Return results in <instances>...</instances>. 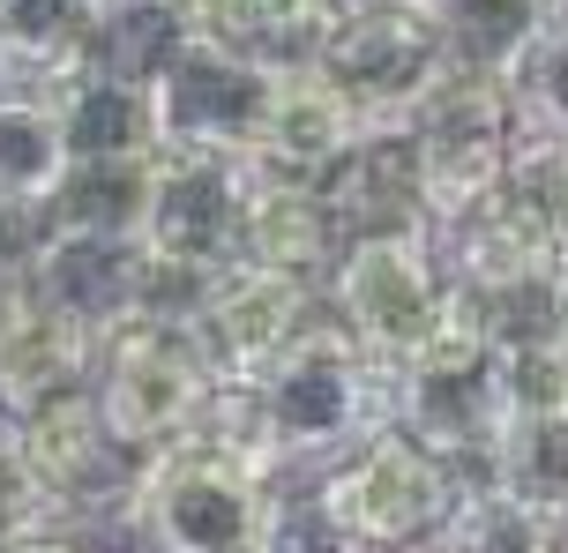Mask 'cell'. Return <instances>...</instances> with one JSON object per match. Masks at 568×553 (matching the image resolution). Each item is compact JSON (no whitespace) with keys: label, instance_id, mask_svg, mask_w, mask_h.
<instances>
[{"label":"cell","instance_id":"1","mask_svg":"<svg viewBox=\"0 0 568 553\" xmlns=\"http://www.w3.org/2000/svg\"><path fill=\"white\" fill-rule=\"evenodd\" d=\"M255 389H262V427H270L277 479L307 464H337L344 449H359L374 427L397 419V367L374 359L337 321V307L314 321Z\"/></svg>","mask_w":568,"mask_h":553},{"label":"cell","instance_id":"2","mask_svg":"<svg viewBox=\"0 0 568 553\" xmlns=\"http://www.w3.org/2000/svg\"><path fill=\"white\" fill-rule=\"evenodd\" d=\"M217 381H225L217 351L202 337V321L180 315V307H135L128 321L105 329L98 404L120 427V441H135L142 457H165V449H180L195 434Z\"/></svg>","mask_w":568,"mask_h":553},{"label":"cell","instance_id":"3","mask_svg":"<svg viewBox=\"0 0 568 553\" xmlns=\"http://www.w3.org/2000/svg\"><path fill=\"white\" fill-rule=\"evenodd\" d=\"M412 135H419V165H426V217L442 233L509 180V157L524 143L509 75L479 68V60H449L442 83L412 105Z\"/></svg>","mask_w":568,"mask_h":553},{"label":"cell","instance_id":"4","mask_svg":"<svg viewBox=\"0 0 568 553\" xmlns=\"http://www.w3.org/2000/svg\"><path fill=\"white\" fill-rule=\"evenodd\" d=\"M314 494L329 501V516L359 546H426L449 524L456 494H464V471L449 457H434L404 419H389L359 449H344L337 464H322Z\"/></svg>","mask_w":568,"mask_h":553},{"label":"cell","instance_id":"5","mask_svg":"<svg viewBox=\"0 0 568 553\" xmlns=\"http://www.w3.org/2000/svg\"><path fill=\"white\" fill-rule=\"evenodd\" d=\"M270 509H277V479H262L225 449L180 441L142 479L135 531L158 553H262Z\"/></svg>","mask_w":568,"mask_h":553},{"label":"cell","instance_id":"6","mask_svg":"<svg viewBox=\"0 0 568 553\" xmlns=\"http://www.w3.org/2000/svg\"><path fill=\"white\" fill-rule=\"evenodd\" d=\"M442 291H449V263L434 225H397V233H352L329 277V307L374 359L404 367L442 315Z\"/></svg>","mask_w":568,"mask_h":553},{"label":"cell","instance_id":"7","mask_svg":"<svg viewBox=\"0 0 568 553\" xmlns=\"http://www.w3.org/2000/svg\"><path fill=\"white\" fill-rule=\"evenodd\" d=\"M449 60L456 45L434 16V0H337V23H329V45L314 68L374 120V113H412L442 83Z\"/></svg>","mask_w":568,"mask_h":553},{"label":"cell","instance_id":"8","mask_svg":"<svg viewBox=\"0 0 568 553\" xmlns=\"http://www.w3.org/2000/svg\"><path fill=\"white\" fill-rule=\"evenodd\" d=\"M158 90V127H165V150H217V157H247L270 120V98H277V75L255 68V60L225 45L217 30H187L172 60L150 75Z\"/></svg>","mask_w":568,"mask_h":553},{"label":"cell","instance_id":"9","mask_svg":"<svg viewBox=\"0 0 568 553\" xmlns=\"http://www.w3.org/2000/svg\"><path fill=\"white\" fill-rule=\"evenodd\" d=\"M247 203H255V165L217 157V150H165L158 157V195L142 247L158 263H180L195 277L247 263Z\"/></svg>","mask_w":568,"mask_h":553},{"label":"cell","instance_id":"10","mask_svg":"<svg viewBox=\"0 0 568 553\" xmlns=\"http://www.w3.org/2000/svg\"><path fill=\"white\" fill-rule=\"evenodd\" d=\"M322 315H329V291L292 277V269H270V263L217 269L195 299L202 337H210V351H217V367L232 381H262Z\"/></svg>","mask_w":568,"mask_h":553},{"label":"cell","instance_id":"11","mask_svg":"<svg viewBox=\"0 0 568 553\" xmlns=\"http://www.w3.org/2000/svg\"><path fill=\"white\" fill-rule=\"evenodd\" d=\"M105 329L45 285H0V411H38L98 381Z\"/></svg>","mask_w":568,"mask_h":553},{"label":"cell","instance_id":"12","mask_svg":"<svg viewBox=\"0 0 568 553\" xmlns=\"http://www.w3.org/2000/svg\"><path fill=\"white\" fill-rule=\"evenodd\" d=\"M397 419L434 457H449L464 479H486V464H494V449L516 419L501 351L456 359V367H397Z\"/></svg>","mask_w":568,"mask_h":553},{"label":"cell","instance_id":"13","mask_svg":"<svg viewBox=\"0 0 568 553\" xmlns=\"http://www.w3.org/2000/svg\"><path fill=\"white\" fill-rule=\"evenodd\" d=\"M442 263L449 277L479 291H531V285H554V269L568 263V225H554L539 203H524L516 187H494L486 203H471L456 225H442Z\"/></svg>","mask_w":568,"mask_h":553},{"label":"cell","instance_id":"14","mask_svg":"<svg viewBox=\"0 0 568 553\" xmlns=\"http://www.w3.org/2000/svg\"><path fill=\"white\" fill-rule=\"evenodd\" d=\"M329 203L344 209L352 233H397V225H434L426 217V165L412 113H374L359 143L337 157V173L322 180Z\"/></svg>","mask_w":568,"mask_h":553},{"label":"cell","instance_id":"15","mask_svg":"<svg viewBox=\"0 0 568 553\" xmlns=\"http://www.w3.org/2000/svg\"><path fill=\"white\" fill-rule=\"evenodd\" d=\"M359 127H367V113L322 68H300V75H277V98H270V120H262L247 165L262 180H329L337 157L359 143Z\"/></svg>","mask_w":568,"mask_h":553},{"label":"cell","instance_id":"16","mask_svg":"<svg viewBox=\"0 0 568 553\" xmlns=\"http://www.w3.org/2000/svg\"><path fill=\"white\" fill-rule=\"evenodd\" d=\"M60 135H68V157H165V127H158V90L128 75V68H105V60H83L68 68L53 90Z\"/></svg>","mask_w":568,"mask_h":553},{"label":"cell","instance_id":"17","mask_svg":"<svg viewBox=\"0 0 568 553\" xmlns=\"http://www.w3.org/2000/svg\"><path fill=\"white\" fill-rule=\"evenodd\" d=\"M344 247H352V225L344 209L329 203L322 180H262L255 173V203H247V263L292 269L307 285L329 291Z\"/></svg>","mask_w":568,"mask_h":553},{"label":"cell","instance_id":"18","mask_svg":"<svg viewBox=\"0 0 568 553\" xmlns=\"http://www.w3.org/2000/svg\"><path fill=\"white\" fill-rule=\"evenodd\" d=\"M23 285H45L53 299H68L83 321L113 329V321H128L142 299H150V247H142V239L60 233V225H53V247H45L38 277H23Z\"/></svg>","mask_w":568,"mask_h":553},{"label":"cell","instance_id":"19","mask_svg":"<svg viewBox=\"0 0 568 553\" xmlns=\"http://www.w3.org/2000/svg\"><path fill=\"white\" fill-rule=\"evenodd\" d=\"M158 195V157H75L68 180L53 187V225L90 239H142Z\"/></svg>","mask_w":568,"mask_h":553},{"label":"cell","instance_id":"20","mask_svg":"<svg viewBox=\"0 0 568 553\" xmlns=\"http://www.w3.org/2000/svg\"><path fill=\"white\" fill-rule=\"evenodd\" d=\"M98 23H105L98 0H0V53L8 68L60 83L98 53Z\"/></svg>","mask_w":568,"mask_h":553},{"label":"cell","instance_id":"21","mask_svg":"<svg viewBox=\"0 0 568 553\" xmlns=\"http://www.w3.org/2000/svg\"><path fill=\"white\" fill-rule=\"evenodd\" d=\"M494 487H509L524 509H539L546 524L568 531V404L561 411H516L494 464H486Z\"/></svg>","mask_w":568,"mask_h":553},{"label":"cell","instance_id":"22","mask_svg":"<svg viewBox=\"0 0 568 553\" xmlns=\"http://www.w3.org/2000/svg\"><path fill=\"white\" fill-rule=\"evenodd\" d=\"M68 135H60L53 98H23L0 90V203H53L68 180Z\"/></svg>","mask_w":568,"mask_h":553},{"label":"cell","instance_id":"23","mask_svg":"<svg viewBox=\"0 0 568 553\" xmlns=\"http://www.w3.org/2000/svg\"><path fill=\"white\" fill-rule=\"evenodd\" d=\"M434 546L442 553H554L561 546V524H546L539 509H524L494 479H464V494H456Z\"/></svg>","mask_w":568,"mask_h":553},{"label":"cell","instance_id":"24","mask_svg":"<svg viewBox=\"0 0 568 553\" xmlns=\"http://www.w3.org/2000/svg\"><path fill=\"white\" fill-rule=\"evenodd\" d=\"M509 98L524 113V135H546V143H568V8L546 16L524 45L509 53Z\"/></svg>","mask_w":568,"mask_h":553},{"label":"cell","instance_id":"25","mask_svg":"<svg viewBox=\"0 0 568 553\" xmlns=\"http://www.w3.org/2000/svg\"><path fill=\"white\" fill-rule=\"evenodd\" d=\"M434 16H442V30H449L456 60L509 68V53L546 23V0H434Z\"/></svg>","mask_w":568,"mask_h":553},{"label":"cell","instance_id":"26","mask_svg":"<svg viewBox=\"0 0 568 553\" xmlns=\"http://www.w3.org/2000/svg\"><path fill=\"white\" fill-rule=\"evenodd\" d=\"M53 524H60L53 487H45V471L30 464L16 411H0V539H16V531H53Z\"/></svg>","mask_w":568,"mask_h":553},{"label":"cell","instance_id":"27","mask_svg":"<svg viewBox=\"0 0 568 553\" xmlns=\"http://www.w3.org/2000/svg\"><path fill=\"white\" fill-rule=\"evenodd\" d=\"M262 553H359V539L329 516V501L314 494H277L270 509V531H262Z\"/></svg>","mask_w":568,"mask_h":553},{"label":"cell","instance_id":"28","mask_svg":"<svg viewBox=\"0 0 568 553\" xmlns=\"http://www.w3.org/2000/svg\"><path fill=\"white\" fill-rule=\"evenodd\" d=\"M0 553H75V546L53 531H16V539H0Z\"/></svg>","mask_w":568,"mask_h":553},{"label":"cell","instance_id":"29","mask_svg":"<svg viewBox=\"0 0 568 553\" xmlns=\"http://www.w3.org/2000/svg\"><path fill=\"white\" fill-rule=\"evenodd\" d=\"M546 299H554V329L568 337V263L554 269V285H546Z\"/></svg>","mask_w":568,"mask_h":553},{"label":"cell","instance_id":"30","mask_svg":"<svg viewBox=\"0 0 568 553\" xmlns=\"http://www.w3.org/2000/svg\"><path fill=\"white\" fill-rule=\"evenodd\" d=\"M359 553H442V546L426 539V546H359Z\"/></svg>","mask_w":568,"mask_h":553},{"label":"cell","instance_id":"31","mask_svg":"<svg viewBox=\"0 0 568 553\" xmlns=\"http://www.w3.org/2000/svg\"><path fill=\"white\" fill-rule=\"evenodd\" d=\"M561 8H568V0H546V16H561Z\"/></svg>","mask_w":568,"mask_h":553},{"label":"cell","instance_id":"32","mask_svg":"<svg viewBox=\"0 0 568 553\" xmlns=\"http://www.w3.org/2000/svg\"><path fill=\"white\" fill-rule=\"evenodd\" d=\"M554 553H568V531H561V546H554Z\"/></svg>","mask_w":568,"mask_h":553}]
</instances>
